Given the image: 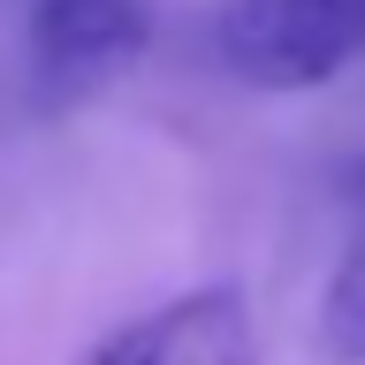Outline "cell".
Instances as JSON below:
<instances>
[{"mask_svg": "<svg viewBox=\"0 0 365 365\" xmlns=\"http://www.w3.org/2000/svg\"><path fill=\"white\" fill-rule=\"evenodd\" d=\"M23 91L46 114L99 99L153 46V0H16Z\"/></svg>", "mask_w": 365, "mask_h": 365, "instance_id": "7a4b0ae2", "label": "cell"}, {"mask_svg": "<svg viewBox=\"0 0 365 365\" xmlns=\"http://www.w3.org/2000/svg\"><path fill=\"white\" fill-rule=\"evenodd\" d=\"M213 53L251 91H319L365 53V0H221Z\"/></svg>", "mask_w": 365, "mask_h": 365, "instance_id": "6da1fadb", "label": "cell"}, {"mask_svg": "<svg viewBox=\"0 0 365 365\" xmlns=\"http://www.w3.org/2000/svg\"><path fill=\"white\" fill-rule=\"evenodd\" d=\"M91 365H259V342H251V304L236 282H205V289H182L168 304H153L145 319L114 327Z\"/></svg>", "mask_w": 365, "mask_h": 365, "instance_id": "3957f363", "label": "cell"}, {"mask_svg": "<svg viewBox=\"0 0 365 365\" xmlns=\"http://www.w3.org/2000/svg\"><path fill=\"white\" fill-rule=\"evenodd\" d=\"M350 205H358V221L342 236V259L319 289V319H312L327 365H365V190L358 182H350Z\"/></svg>", "mask_w": 365, "mask_h": 365, "instance_id": "277c9868", "label": "cell"}, {"mask_svg": "<svg viewBox=\"0 0 365 365\" xmlns=\"http://www.w3.org/2000/svg\"><path fill=\"white\" fill-rule=\"evenodd\" d=\"M358 190H365V168H358Z\"/></svg>", "mask_w": 365, "mask_h": 365, "instance_id": "5b68a950", "label": "cell"}]
</instances>
